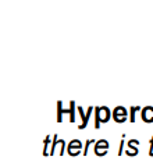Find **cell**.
Masks as SVG:
<instances>
[{"instance_id": "cell-1", "label": "cell", "mask_w": 153, "mask_h": 160, "mask_svg": "<svg viewBox=\"0 0 153 160\" xmlns=\"http://www.w3.org/2000/svg\"><path fill=\"white\" fill-rule=\"evenodd\" d=\"M110 117H111V113H110L109 107H106V106L95 107V120H93L95 122H93V127L96 128V130H99L100 125L106 124V122L110 120Z\"/></svg>"}, {"instance_id": "cell-2", "label": "cell", "mask_w": 153, "mask_h": 160, "mask_svg": "<svg viewBox=\"0 0 153 160\" xmlns=\"http://www.w3.org/2000/svg\"><path fill=\"white\" fill-rule=\"evenodd\" d=\"M93 109H95L93 106H89L86 112H84L82 107H76V110H78L79 116H81V120H82V122L78 125V130H84V128L88 127V122H89V118H91L92 113H93Z\"/></svg>"}, {"instance_id": "cell-3", "label": "cell", "mask_w": 153, "mask_h": 160, "mask_svg": "<svg viewBox=\"0 0 153 160\" xmlns=\"http://www.w3.org/2000/svg\"><path fill=\"white\" fill-rule=\"evenodd\" d=\"M128 112L125 107L122 106H117L114 110H113V118H114V121L117 122V124H122V122L127 121L128 118Z\"/></svg>"}, {"instance_id": "cell-4", "label": "cell", "mask_w": 153, "mask_h": 160, "mask_svg": "<svg viewBox=\"0 0 153 160\" xmlns=\"http://www.w3.org/2000/svg\"><path fill=\"white\" fill-rule=\"evenodd\" d=\"M95 155L97 158H103V156L107 155V150H109V142L106 139H99L93 146Z\"/></svg>"}, {"instance_id": "cell-5", "label": "cell", "mask_w": 153, "mask_h": 160, "mask_svg": "<svg viewBox=\"0 0 153 160\" xmlns=\"http://www.w3.org/2000/svg\"><path fill=\"white\" fill-rule=\"evenodd\" d=\"M81 150H82V142L79 139H72L67 146V153L70 156H72V158L78 156L81 153Z\"/></svg>"}, {"instance_id": "cell-6", "label": "cell", "mask_w": 153, "mask_h": 160, "mask_svg": "<svg viewBox=\"0 0 153 160\" xmlns=\"http://www.w3.org/2000/svg\"><path fill=\"white\" fill-rule=\"evenodd\" d=\"M138 146H139V141L130 139V141H128L127 149L124 150V153L127 156H130V158H134V156H136L138 153H139V150H138Z\"/></svg>"}, {"instance_id": "cell-7", "label": "cell", "mask_w": 153, "mask_h": 160, "mask_svg": "<svg viewBox=\"0 0 153 160\" xmlns=\"http://www.w3.org/2000/svg\"><path fill=\"white\" fill-rule=\"evenodd\" d=\"M141 117H142V120L145 122H153V107L152 106H146L142 109V112H141Z\"/></svg>"}, {"instance_id": "cell-8", "label": "cell", "mask_w": 153, "mask_h": 160, "mask_svg": "<svg viewBox=\"0 0 153 160\" xmlns=\"http://www.w3.org/2000/svg\"><path fill=\"white\" fill-rule=\"evenodd\" d=\"M66 113H71V107L70 109H63V102L59 100L57 102V122H63V114H66Z\"/></svg>"}, {"instance_id": "cell-9", "label": "cell", "mask_w": 153, "mask_h": 160, "mask_svg": "<svg viewBox=\"0 0 153 160\" xmlns=\"http://www.w3.org/2000/svg\"><path fill=\"white\" fill-rule=\"evenodd\" d=\"M52 143V138L49 137H46L45 138V141H43V156L45 158H47V156H50V152H49V145Z\"/></svg>"}, {"instance_id": "cell-10", "label": "cell", "mask_w": 153, "mask_h": 160, "mask_svg": "<svg viewBox=\"0 0 153 160\" xmlns=\"http://www.w3.org/2000/svg\"><path fill=\"white\" fill-rule=\"evenodd\" d=\"M141 107L139 106H131L130 107V122H135V114L136 112H139Z\"/></svg>"}, {"instance_id": "cell-11", "label": "cell", "mask_w": 153, "mask_h": 160, "mask_svg": "<svg viewBox=\"0 0 153 160\" xmlns=\"http://www.w3.org/2000/svg\"><path fill=\"white\" fill-rule=\"evenodd\" d=\"M70 107H71V113H70V122H75V110H76V106H75L74 100H71V102H70Z\"/></svg>"}, {"instance_id": "cell-12", "label": "cell", "mask_w": 153, "mask_h": 160, "mask_svg": "<svg viewBox=\"0 0 153 160\" xmlns=\"http://www.w3.org/2000/svg\"><path fill=\"white\" fill-rule=\"evenodd\" d=\"M59 146V137L53 135V142H52V148H50V156H53L56 153V148Z\"/></svg>"}, {"instance_id": "cell-13", "label": "cell", "mask_w": 153, "mask_h": 160, "mask_svg": "<svg viewBox=\"0 0 153 160\" xmlns=\"http://www.w3.org/2000/svg\"><path fill=\"white\" fill-rule=\"evenodd\" d=\"M124 138H125V134H122V137H121V141H120V148H118V153L117 155L118 156H122L124 155V148H125V141H124Z\"/></svg>"}, {"instance_id": "cell-14", "label": "cell", "mask_w": 153, "mask_h": 160, "mask_svg": "<svg viewBox=\"0 0 153 160\" xmlns=\"http://www.w3.org/2000/svg\"><path fill=\"white\" fill-rule=\"evenodd\" d=\"M93 142H96V141H95V139H88L86 142H85V146H84V153H82V155H84V156H86V155H88V150H89V146H91Z\"/></svg>"}, {"instance_id": "cell-15", "label": "cell", "mask_w": 153, "mask_h": 160, "mask_svg": "<svg viewBox=\"0 0 153 160\" xmlns=\"http://www.w3.org/2000/svg\"><path fill=\"white\" fill-rule=\"evenodd\" d=\"M64 150H66V141L59 139V153H60V156L64 155Z\"/></svg>"}, {"instance_id": "cell-16", "label": "cell", "mask_w": 153, "mask_h": 160, "mask_svg": "<svg viewBox=\"0 0 153 160\" xmlns=\"http://www.w3.org/2000/svg\"><path fill=\"white\" fill-rule=\"evenodd\" d=\"M149 156L153 158V137L151 138V141H149Z\"/></svg>"}]
</instances>
